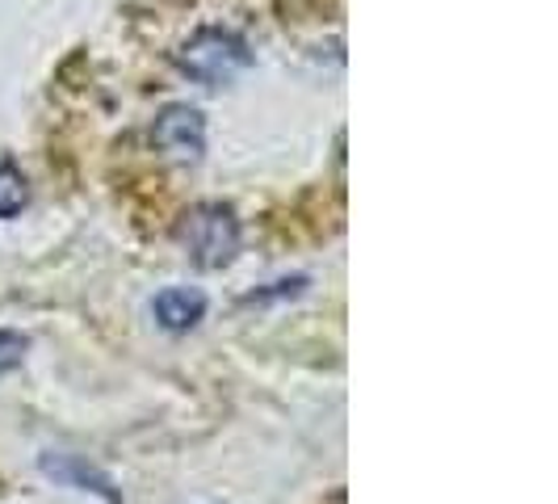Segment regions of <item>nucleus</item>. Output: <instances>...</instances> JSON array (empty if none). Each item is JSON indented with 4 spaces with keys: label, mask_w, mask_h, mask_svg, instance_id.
<instances>
[{
    "label": "nucleus",
    "mask_w": 558,
    "mask_h": 504,
    "mask_svg": "<svg viewBox=\"0 0 558 504\" xmlns=\"http://www.w3.org/2000/svg\"><path fill=\"white\" fill-rule=\"evenodd\" d=\"M177 240L190 252V261L202 269H223L240 252V219L223 202H202L194 206L181 224H177Z\"/></svg>",
    "instance_id": "1"
},
{
    "label": "nucleus",
    "mask_w": 558,
    "mask_h": 504,
    "mask_svg": "<svg viewBox=\"0 0 558 504\" xmlns=\"http://www.w3.org/2000/svg\"><path fill=\"white\" fill-rule=\"evenodd\" d=\"M248 59H252L248 43H244L240 34L210 26V29H197L194 38L177 51V68L202 84H223V81H231L240 68H248Z\"/></svg>",
    "instance_id": "2"
},
{
    "label": "nucleus",
    "mask_w": 558,
    "mask_h": 504,
    "mask_svg": "<svg viewBox=\"0 0 558 504\" xmlns=\"http://www.w3.org/2000/svg\"><path fill=\"white\" fill-rule=\"evenodd\" d=\"M151 140L165 152L168 160L177 165H197L202 152H206V122L194 106H168L156 127H151Z\"/></svg>",
    "instance_id": "3"
},
{
    "label": "nucleus",
    "mask_w": 558,
    "mask_h": 504,
    "mask_svg": "<svg viewBox=\"0 0 558 504\" xmlns=\"http://www.w3.org/2000/svg\"><path fill=\"white\" fill-rule=\"evenodd\" d=\"M156 320L165 324L168 333H190L197 320L206 315V295L190 290V286H172L165 295H156Z\"/></svg>",
    "instance_id": "4"
},
{
    "label": "nucleus",
    "mask_w": 558,
    "mask_h": 504,
    "mask_svg": "<svg viewBox=\"0 0 558 504\" xmlns=\"http://www.w3.org/2000/svg\"><path fill=\"white\" fill-rule=\"evenodd\" d=\"M26 202H29L26 177L13 165H0V219H13Z\"/></svg>",
    "instance_id": "5"
},
{
    "label": "nucleus",
    "mask_w": 558,
    "mask_h": 504,
    "mask_svg": "<svg viewBox=\"0 0 558 504\" xmlns=\"http://www.w3.org/2000/svg\"><path fill=\"white\" fill-rule=\"evenodd\" d=\"M29 340L22 333H4L0 328V374L4 370H13V365H22V358H26Z\"/></svg>",
    "instance_id": "6"
}]
</instances>
